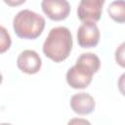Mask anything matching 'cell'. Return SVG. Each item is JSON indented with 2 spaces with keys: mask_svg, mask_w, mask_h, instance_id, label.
<instances>
[{
  "mask_svg": "<svg viewBox=\"0 0 125 125\" xmlns=\"http://www.w3.org/2000/svg\"><path fill=\"white\" fill-rule=\"evenodd\" d=\"M101 66L99 57L93 53L81 54L76 63L66 72V82L73 89H84L92 82L93 74Z\"/></svg>",
  "mask_w": 125,
  "mask_h": 125,
  "instance_id": "obj_1",
  "label": "cell"
},
{
  "mask_svg": "<svg viewBox=\"0 0 125 125\" xmlns=\"http://www.w3.org/2000/svg\"><path fill=\"white\" fill-rule=\"evenodd\" d=\"M72 49V36L65 26L54 27L50 30L43 44V53L50 60L60 62L64 61Z\"/></svg>",
  "mask_w": 125,
  "mask_h": 125,
  "instance_id": "obj_2",
  "label": "cell"
},
{
  "mask_svg": "<svg viewBox=\"0 0 125 125\" xmlns=\"http://www.w3.org/2000/svg\"><path fill=\"white\" fill-rule=\"evenodd\" d=\"M14 31L22 39H36L45 27V19L30 10L20 11L13 20Z\"/></svg>",
  "mask_w": 125,
  "mask_h": 125,
  "instance_id": "obj_3",
  "label": "cell"
},
{
  "mask_svg": "<svg viewBox=\"0 0 125 125\" xmlns=\"http://www.w3.org/2000/svg\"><path fill=\"white\" fill-rule=\"evenodd\" d=\"M104 1L105 0H81L77 8L78 19L83 22L99 21Z\"/></svg>",
  "mask_w": 125,
  "mask_h": 125,
  "instance_id": "obj_4",
  "label": "cell"
},
{
  "mask_svg": "<svg viewBox=\"0 0 125 125\" xmlns=\"http://www.w3.org/2000/svg\"><path fill=\"white\" fill-rule=\"evenodd\" d=\"M101 33L94 21L83 22L77 30V42L82 48L96 47L100 41Z\"/></svg>",
  "mask_w": 125,
  "mask_h": 125,
  "instance_id": "obj_5",
  "label": "cell"
},
{
  "mask_svg": "<svg viewBox=\"0 0 125 125\" xmlns=\"http://www.w3.org/2000/svg\"><path fill=\"white\" fill-rule=\"evenodd\" d=\"M44 14L52 21H62L70 13V5L67 0H42Z\"/></svg>",
  "mask_w": 125,
  "mask_h": 125,
  "instance_id": "obj_6",
  "label": "cell"
},
{
  "mask_svg": "<svg viewBox=\"0 0 125 125\" xmlns=\"http://www.w3.org/2000/svg\"><path fill=\"white\" fill-rule=\"evenodd\" d=\"M17 65L22 72L34 74L40 70L42 61L37 52L33 50H24L19 55L17 59Z\"/></svg>",
  "mask_w": 125,
  "mask_h": 125,
  "instance_id": "obj_7",
  "label": "cell"
},
{
  "mask_svg": "<svg viewBox=\"0 0 125 125\" xmlns=\"http://www.w3.org/2000/svg\"><path fill=\"white\" fill-rule=\"evenodd\" d=\"M70 107L71 109L80 115H87L95 109V100L94 98L85 92H81L73 95L70 98Z\"/></svg>",
  "mask_w": 125,
  "mask_h": 125,
  "instance_id": "obj_8",
  "label": "cell"
},
{
  "mask_svg": "<svg viewBox=\"0 0 125 125\" xmlns=\"http://www.w3.org/2000/svg\"><path fill=\"white\" fill-rule=\"evenodd\" d=\"M109 17L118 23L125 22V0H115L107 8Z\"/></svg>",
  "mask_w": 125,
  "mask_h": 125,
  "instance_id": "obj_9",
  "label": "cell"
},
{
  "mask_svg": "<svg viewBox=\"0 0 125 125\" xmlns=\"http://www.w3.org/2000/svg\"><path fill=\"white\" fill-rule=\"evenodd\" d=\"M0 30H1V41H0L1 48H0V52L4 53L11 46V37H10V34L7 32V30L5 29L4 26H1Z\"/></svg>",
  "mask_w": 125,
  "mask_h": 125,
  "instance_id": "obj_10",
  "label": "cell"
},
{
  "mask_svg": "<svg viewBox=\"0 0 125 125\" xmlns=\"http://www.w3.org/2000/svg\"><path fill=\"white\" fill-rule=\"evenodd\" d=\"M115 61L123 68H125V42L121 43L115 51Z\"/></svg>",
  "mask_w": 125,
  "mask_h": 125,
  "instance_id": "obj_11",
  "label": "cell"
},
{
  "mask_svg": "<svg viewBox=\"0 0 125 125\" xmlns=\"http://www.w3.org/2000/svg\"><path fill=\"white\" fill-rule=\"evenodd\" d=\"M117 86H118V89L120 91V93L125 96V73L121 74L119 79H118V83H117Z\"/></svg>",
  "mask_w": 125,
  "mask_h": 125,
  "instance_id": "obj_12",
  "label": "cell"
},
{
  "mask_svg": "<svg viewBox=\"0 0 125 125\" xmlns=\"http://www.w3.org/2000/svg\"><path fill=\"white\" fill-rule=\"evenodd\" d=\"M3 1L10 7H17L23 4L26 0H3Z\"/></svg>",
  "mask_w": 125,
  "mask_h": 125,
  "instance_id": "obj_13",
  "label": "cell"
}]
</instances>
